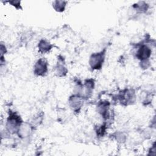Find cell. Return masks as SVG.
<instances>
[{
	"instance_id": "ba28073f",
	"label": "cell",
	"mask_w": 156,
	"mask_h": 156,
	"mask_svg": "<svg viewBox=\"0 0 156 156\" xmlns=\"http://www.w3.org/2000/svg\"><path fill=\"white\" fill-rule=\"evenodd\" d=\"M66 5V2L63 1H55L53 2V7L57 12L64 11Z\"/></svg>"
},
{
	"instance_id": "9c48e42d",
	"label": "cell",
	"mask_w": 156,
	"mask_h": 156,
	"mask_svg": "<svg viewBox=\"0 0 156 156\" xmlns=\"http://www.w3.org/2000/svg\"><path fill=\"white\" fill-rule=\"evenodd\" d=\"M55 69H56V73L60 77L64 76L65 75H66L67 72L66 68L63 65H60V64L57 66Z\"/></svg>"
},
{
	"instance_id": "6da1fadb",
	"label": "cell",
	"mask_w": 156,
	"mask_h": 156,
	"mask_svg": "<svg viewBox=\"0 0 156 156\" xmlns=\"http://www.w3.org/2000/svg\"><path fill=\"white\" fill-rule=\"evenodd\" d=\"M22 124L21 118L19 116L14 113H11L7 119V127L10 132H18Z\"/></svg>"
},
{
	"instance_id": "277c9868",
	"label": "cell",
	"mask_w": 156,
	"mask_h": 156,
	"mask_svg": "<svg viewBox=\"0 0 156 156\" xmlns=\"http://www.w3.org/2000/svg\"><path fill=\"white\" fill-rule=\"evenodd\" d=\"M151 54V49L146 45H143L138 49L136 52V57L141 61L146 60L150 57Z\"/></svg>"
},
{
	"instance_id": "5b68a950",
	"label": "cell",
	"mask_w": 156,
	"mask_h": 156,
	"mask_svg": "<svg viewBox=\"0 0 156 156\" xmlns=\"http://www.w3.org/2000/svg\"><path fill=\"white\" fill-rule=\"evenodd\" d=\"M69 104L74 110H77L80 109L82 106V98L79 95L73 96L69 99Z\"/></svg>"
},
{
	"instance_id": "3957f363",
	"label": "cell",
	"mask_w": 156,
	"mask_h": 156,
	"mask_svg": "<svg viewBox=\"0 0 156 156\" xmlns=\"http://www.w3.org/2000/svg\"><path fill=\"white\" fill-rule=\"evenodd\" d=\"M48 71V63L42 58H40L34 66V73L38 76H44Z\"/></svg>"
},
{
	"instance_id": "7a4b0ae2",
	"label": "cell",
	"mask_w": 156,
	"mask_h": 156,
	"mask_svg": "<svg viewBox=\"0 0 156 156\" xmlns=\"http://www.w3.org/2000/svg\"><path fill=\"white\" fill-rule=\"evenodd\" d=\"M105 58V51L93 54L90 58V65L92 69H101L104 63Z\"/></svg>"
},
{
	"instance_id": "52a82bcc",
	"label": "cell",
	"mask_w": 156,
	"mask_h": 156,
	"mask_svg": "<svg viewBox=\"0 0 156 156\" xmlns=\"http://www.w3.org/2000/svg\"><path fill=\"white\" fill-rule=\"evenodd\" d=\"M132 96H133L132 94V93L129 90H126L120 95L119 99L121 102H122V103H127L132 100Z\"/></svg>"
},
{
	"instance_id": "8992f818",
	"label": "cell",
	"mask_w": 156,
	"mask_h": 156,
	"mask_svg": "<svg viewBox=\"0 0 156 156\" xmlns=\"http://www.w3.org/2000/svg\"><path fill=\"white\" fill-rule=\"evenodd\" d=\"M52 48V45L46 41L45 40H41L38 43V49L41 53H45L49 51Z\"/></svg>"
}]
</instances>
